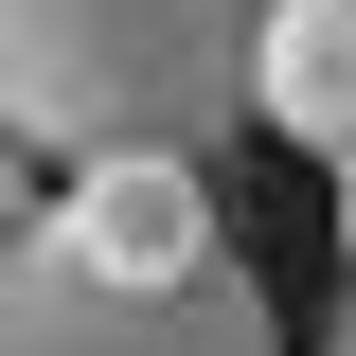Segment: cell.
I'll list each match as a JSON object with an SVG mask.
<instances>
[{"label": "cell", "mask_w": 356, "mask_h": 356, "mask_svg": "<svg viewBox=\"0 0 356 356\" xmlns=\"http://www.w3.org/2000/svg\"><path fill=\"white\" fill-rule=\"evenodd\" d=\"M267 0H0V143L18 161H196L250 125Z\"/></svg>", "instance_id": "6da1fadb"}, {"label": "cell", "mask_w": 356, "mask_h": 356, "mask_svg": "<svg viewBox=\"0 0 356 356\" xmlns=\"http://www.w3.org/2000/svg\"><path fill=\"white\" fill-rule=\"evenodd\" d=\"M0 356H285V321H267V285L232 250L196 285H107L54 232H18L0 250Z\"/></svg>", "instance_id": "7a4b0ae2"}, {"label": "cell", "mask_w": 356, "mask_h": 356, "mask_svg": "<svg viewBox=\"0 0 356 356\" xmlns=\"http://www.w3.org/2000/svg\"><path fill=\"white\" fill-rule=\"evenodd\" d=\"M36 232L107 285H196L214 267V178L196 161H72V196H36Z\"/></svg>", "instance_id": "3957f363"}, {"label": "cell", "mask_w": 356, "mask_h": 356, "mask_svg": "<svg viewBox=\"0 0 356 356\" xmlns=\"http://www.w3.org/2000/svg\"><path fill=\"white\" fill-rule=\"evenodd\" d=\"M250 107L285 143H356V0H267L250 18Z\"/></svg>", "instance_id": "277c9868"}, {"label": "cell", "mask_w": 356, "mask_h": 356, "mask_svg": "<svg viewBox=\"0 0 356 356\" xmlns=\"http://www.w3.org/2000/svg\"><path fill=\"white\" fill-rule=\"evenodd\" d=\"M18 232H36V161L0 143V250H18Z\"/></svg>", "instance_id": "5b68a950"}, {"label": "cell", "mask_w": 356, "mask_h": 356, "mask_svg": "<svg viewBox=\"0 0 356 356\" xmlns=\"http://www.w3.org/2000/svg\"><path fill=\"white\" fill-rule=\"evenodd\" d=\"M339 250H356V143H339Z\"/></svg>", "instance_id": "8992f818"}]
</instances>
